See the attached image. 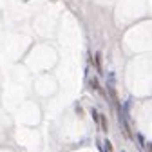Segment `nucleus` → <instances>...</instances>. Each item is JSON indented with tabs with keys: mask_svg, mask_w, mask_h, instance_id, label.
<instances>
[{
	"mask_svg": "<svg viewBox=\"0 0 152 152\" xmlns=\"http://www.w3.org/2000/svg\"><path fill=\"white\" fill-rule=\"evenodd\" d=\"M91 85H92V89H96V91L102 94V96H105L103 89H102V87H100V83H98V78H92V80H91Z\"/></svg>",
	"mask_w": 152,
	"mask_h": 152,
	"instance_id": "nucleus-1",
	"label": "nucleus"
},
{
	"mask_svg": "<svg viewBox=\"0 0 152 152\" xmlns=\"http://www.w3.org/2000/svg\"><path fill=\"white\" fill-rule=\"evenodd\" d=\"M100 125H102V130H103V132H107V130H109V125H107V118L103 116V114L100 116Z\"/></svg>",
	"mask_w": 152,
	"mask_h": 152,
	"instance_id": "nucleus-2",
	"label": "nucleus"
},
{
	"mask_svg": "<svg viewBox=\"0 0 152 152\" xmlns=\"http://www.w3.org/2000/svg\"><path fill=\"white\" fill-rule=\"evenodd\" d=\"M91 116H92V120L96 121V123L100 121V114H98V110H96V109H91Z\"/></svg>",
	"mask_w": 152,
	"mask_h": 152,
	"instance_id": "nucleus-3",
	"label": "nucleus"
},
{
	"mask_svg": "<svg viewBox=\"0 0 152 152\" xmlns=\"http://www.w3.org/2000/svg\"><path fill=\"white\" fill-rule=\"evenodd\" d=\"M96 69H98V72H102V56H100V53H96Z\"/></svg>",
	"mask_w": 152,
	"mask_h": 152,
	"instance_id": "nucleus-4",
	"label": "nucleus"
}]
</instances>
